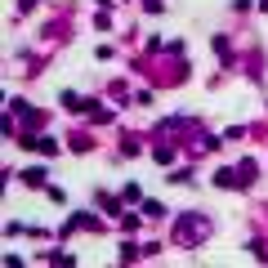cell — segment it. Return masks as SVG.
Returning a JSON list of instances; mask_svg holds the SVG:
<instances>
[{
    "label": "cell",
    "mask_w": 268,
    "mask_h": 268,
    "mask_svg": "<svg viewBox=\"0 0 268 268\" xmlns=\"http://www.w3.org/2000/svg\"><path fill=\"white\" fill-rule=\"evenodd\" d=\"M23 184H27V188H40V184H45V170H27Z\"/></svg>",
    "instance_id": "3957f363"
},
{
    "label": "cell",
    "mask_w": 268,
    "mask_h": 268,
    "mask_svg": "<svg viewBox=\"0 0 268 268\" xmlns=\"http://www.w3.org/2000/svg\"><path fill=\"white\" fill-rule=\"evenodd\" d=\"M143 215H148V219H161V215H166V206H161V201H143Z\"/></svg>",
    "instance_id": "277c9868"
},
{
    "label": "cell",
    "mask_w": 268,
    "mask_h": 268,
    "mask_svg": "<svg viewBox=\"0 0 268 268\" xmlns=\"http://www.w3.org/2000/svg\"><path fill=\"white\" fill-rule=\"evenodd\" d=\"M206 237H210V219H184V224H179V241H206Z\"/></svg>",
    "instance_id": "6da1fadb"
},
{
    "label": "cell",
    "mask_w": 268,
    "mask_h": 268,
    "mask_svg": "<svg viewBox=\"0 0 268 268\" xmlns=\"http://www.w3.org/2000/svg\"><path fill=\"white\" fill-rule=\"evenodd\" d=\"M237 184H241V188L255 184V161H241V166H237Z\"/></svg>",
    "instance_id": "7a4b0ae2"
}]
</instances>
